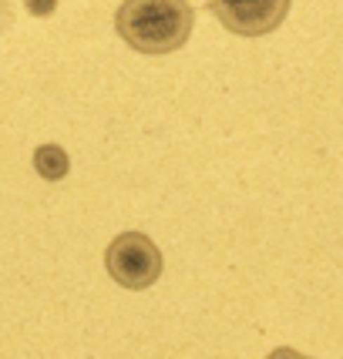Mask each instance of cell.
I'll list each match as a JSON object with an SVG mask.
<instances>
[{
    "label": "cell",
    "instance_id": "1",
    "mask_svg": "<svg viewBox=\"0 0 343 359\" xmlns=\"http://www.w3.org/2000/svg\"><path fill=\"white\" fill-rule=\"evenodd\" d=\"M195 24L188 0H122L115 11V31L138 54H172L186 47Z\"/></svg>",
    "mask_w": 343,
    "mask_h": 359
},
{
    "label": "cell",
    "instance_id": "2",
    "mask_svg": "<svg viewBox=\"0 0 343 359\" xmlns=\"http://www.w3.org/2000/svg\"><path fill=\"white\" fill-rule=\"evenodd\" d=\"M105 269L122 289H148L162 276V252L145 232H122L105 252Z\"/></svg>",
    "mask_w": 343,
    "mask_h": 359
},
{
    "label": "cell",
    "instance_id": "3",
    "mask_svg": "<svg viewBox=\"0 0 343 359\" xmlns=\"http://www.w3.org/2000/svg\"><path fill=\"white\" fill-rule=\"evenodd\" d=\"M293 0H209L216 20L235 37H266L290 14Z\"/></svg>",
    "mask_w": 343,
    "mask_h": 359
},
{
    "label": "cell",
    "instance_id": "4",
    "mask_svg": "<svg viewBox=\"0 0 343 359\" xmlns=\"http://www.w3.org/2000/svg\"><path fill=\"white\" fill-rule=\"evenodd\" d=\"M34 168L47 182H61L64 175H67V168H71V161H67V151H64L61 144H41L34 151Z\"/></svg>",
    "mask_w": 343,
    "mask_h": 359
},
{
    "label": "cell",
    "instance_id": "5",
    "mask_svg": "<svg viewBox=\"0 0 343 359\" xmlns=\"http://www.w3.org/2000/svg\"><path fill=\"white\" fill-rule=\"evenodd\" d=\"M24 4H27V11L34 17H51L54 7H58V0H24Z\"/></svg>",
    "mask_w": 343,
    "mask_h": 359
},
{
    "label": "cell",
    "instance_id": "6",
    "mask_svg": "<svg viewBox=\"0 0 343 359\" xmlns=\"http://www.w3.org/2000/svg\"><path fill=\"white\" fill-rule=\"evenodd\" d=\"M14 24V0H0V34Z\"/></svg>",
    "mask_w": 343,
    "mask_h": 359
}]
</instances>
